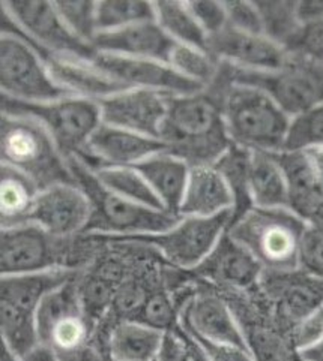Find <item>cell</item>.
Masks as SVG:
<instances>
[{"label": "cell", "mask_w": 323, "mask_h": 361, "mask_svg": "<svg viewBox=\"0 0 323 361\" xmlns=\"http://www.w3.org/2000/svg\"><path fill=\"white\" fill-rule=\"evenodd\" d=\"M208 89L218 96L232 144L271 154L286 149L292 118L268 93L230 81L221 69Z\"/></svg>", "instance_id": "obj_1"}, {"label": "cell", "mask_w": 323, "mask_h": 361, "mask_svg": "<svg viewBox=\"0 0 323 361\" xmlns=\"http://www.w3.org/2000/svg\"><path fill=\"white\" fill-rule=\"evenodd\" d=\"M160 140L165 150L189 166L213 165L232 146L218 96L211 89L172 96Z\"/></svg>", "instance_id": "obj_2"}, {"label": "cell", "mask_w": 323, "mask_h": 361, "mask_svg": "<svg viewBox=\"0 0 323 361\" xmlns=\"http://www.w3.org/2000/svg\"><path fill=\"white\" fill-rule=\"evenodd\" d=\"M76 183L90 201L92 216L83 235L93 238H124L160 234L170 230L181 216L131 202L104 188L90 168L78 158H69Z\"/></svg>", "instance_id": "obj_3"}, {"label": "cell", "mask_w": 323, "mask_h": 361, "mask_svg": "<svg viewBox=\"0 0 323 361\" xmlns=\"http://www.w3.org/2000/svg\"><path fill=\"white\" fill-rule=\"evenodd\" d=\"M80 276L74 269L0 278V331L2 343L20 357L40 345L37 315L45 297Z\"/></svg>", "instance_id": "obj_4"}, {"label": "cell", "mask_w": 323, "mask_h": 361, "mask_svg": "<svg viewBox=\"0 0 323 361\" xmlns=\"http://www.w3.org/2000/svg\"><path fill=\"white\" fill-rule=\"evenodd\" d=\"M307 228L289 209L251 207L232 221L227 234L244 246L265 271L299 270V247Z\"/></svg>", "instance_id": "obj_5"}, {"label": "cell", "mask_w": 323, "mask_h": 361, "mask_svg": "<svg viewBox=\"0 0 323 361\" xmlns=\"http://www.w3.org/2000/svg\"><path fill=\"white\" fill-rule=\"evenodd\" d=\"M0 158L30 177L42 190L53 185H77L69 161L37 120L4 114L0 118Z\"/></svg>", "instance_id": "obj_6"}, {"label": "cell", "mask_w": 323, "mask_h": 361, "mask_svg": "<svg viewBox=\"0 0 323 361\" xmlns=\"http://www.w3.org/2000/svg\"><path fill=\"white\" fill-rule=\"evenodd\" d=\"M2 113L37 120L68 159L85 154L92 135L102 123L100 104L78 96L47 102H23L2 96Z\"/></svg>", "instance_id": "obj_7"}, {"label": "cell", "mask_w": 323, "mask_h": 361, "mask_svg": "<svg viewBox=\"0 0 323 361\" xmlns=\"http://www.w3.org/2000/svg\"><path fill=\"white\" fill-rule=\"evenodd\" d=\"M220 69L230 81L268 93L290 118L323 104V66L301 54L289 53L277 71L251 72L225 63H220Z\"/></svg>", "instance_id": "obj_8"}, {"label": "cell", "mask_w": 323, "mask_h": 361, "mask_svg": "<svg viewBox=\"0 0 323 361\" xmlns=\"http://www.w3.org/2000/svg\"><path fill=\"white\" fill-rule=\"evenodd\" d=\"M233 221V213L225 212L211 218L181 216L170 230L160 234L134 235L124 238H93L102 242L134 243L153 249L177 270L194 271L220 243ZM88 237V235H86Z\"/></svg>", "instance_id": "obj_9"}, {"label": "cell", "mask_w": 323, "mask_h": 361, "mask_svg": "<svg viewBox=\"0 0 323 361\" xmlns=\"http://www.w3.org/2000/svg\"><path fill=\"white\" fill-rule=\"evenodd\" d=\"M2 32L20 35L42 57L64 56L93 60L98 53L92 44L80 39L68 27L54 2H4Z\"/></svg>", "instance_id": "obj_10"}, {"label": "cell", "mask_w": 323, "mask_h": 361, "mask_svg": "<svg viewBox=\"0 0 323 361\" xmlns=\"http://www.w3.org/2000/svg\"><path fill=\"white\" fill-rule=\"evenodd\" d=\"M74 238H59L32 222L2 228L0 274L16 276L74 269Z\"/></svg>", "instance_id": "obj_11"}, {"label": "cell", "mask_w": 323, "mask_h": 361, "mask_svg": "<svg viewBox=\"0 0 323 361\" xmlns=\"http://www.w3.org/2000/svg\"><path fill=\"white\" fill-rule=\"evenodd\" d=\"M0 87L2 96L23 102H47L69 94L53 80L41 53L13 32L0 38Z\"/></svg>", "instance_id": "obj_12"}, {"label": "cell", "mask_w": 323, "mask_h": 361, "mask_svg": "<svg viewBox=\"0 0 323 361\" xmlns=\"http://www.w3.org/2000/svg\"><path fill=\"white\" fill-rule=\"evenodd\" d=\"M78 279L69 281L49 294L37 315L38 339L56 354L69 353L90 343L93 319L83 306Z\"/></svg>", "instance_id": "obj_13"}, {"label": "cell", "mask_w": 323, "mask_h": 361, "mask_svg": "<svg viewBox=\"0 0 323 361\" xmlns=\"http://www.w3.org/2000/svg\"><path fill=\"white\" fill-rule=\"evenodd\" d=\"M177 326L200 338L249 350L247 334L229 302L213 291H197L179 309Z\"/></svg>", "instance_id": "obj_14"}, {"label": "cell", "mask_w": 323, "mask_h": 361, "mask_svg": "<svg viewBox=\"0 0 323 361\" xmlns=\"http://www.w3.org/2000/svg\"><path fill=\"white\" fill-rule=\"evenodd\" d=\"M90 216V201L81 188L61 183L40 190L26 222L59 238H76L85 234Z\"/></svg>", "instance_id": "obj_15"}, {"label": "cell", "mask_w": 323, "mask_h": 361, "mask_svg": "<svg viewBox=\"0 0 323 361\" xmlns=\"http://www.w3.org/2000/svg\"><path fill=\"white\" fill-rule=\"evenodd\" d=\"M170 98L153 90L124 89L98 102L102 123L160 138Z\"/></svg>", "instance_id": "obj_16"}, {"label": "cell", "mask_w": 323, "mask_h": 361, "mask_svg": "<svg viewBox=\"0 0 323 361\" xmlns=\"http://www.w3.org/2000/svg\"><path fill=\"white\" fill-rule=\"evenodd\" d=\"M260 290L272 306V315L286 331L323 305V282L303 271H263Z\"/></svg>", "instance_id": "obj_17"}, {"label": "cell", "mask_w": 323, "mask_h": 361, "mask_svg": "<svg viewBox=\"0 0 323 361\" xmlns=\"http://www.w3.org/2000/svg\"><path fill=\"white\" fill-rule=\"evenodd\" d=\"M93 62L131 89L153 90L167 96H187L205 90L177 74L169 63L105 53H97Z\"/></svg>", "instance_id": "obj_18"}, {"label": "cell", "mask_w": 323, "mask_h": 361, "mask_svg": "<svg viewBox=\"0 0 323 361\" xmlns=\"http://www.w3.org/2000/svg\"><path fill=\"white\" fill-rule=\"evenodd\" d=\"M208 51L220 63L251 72L277 71L289 57V51L268 36L239 32L229 26L208 38Z\"/></svg>", "instance_id": "obj_19"}, {"label": "cell", "mask_w": 323, "mask_h": 361, "mask_svg": "<svg viewBox=\"0 0 323 361\" xmlns=\"http://www.w3.org/2000/svg\"><path fill=\"white\" fill-rule=\"evenodd\" d=\"M287 183V209L308 225L323 224V177L307 150L275 153Z\"/></svg>", "instance_id": "obj_20"}, {"label": "cell", "mask_w": 323, "mask_h": 361, "mask_svg": "<svg viewBox=\"0 0 323 361\" xmlns=\"http://www.w3.org/2000/svg\"><path fill=\"white\" fill-rule=\"evenodd\" d=\"M163 150L165 147L160 138L101 123L92 135L85 154L78 159L92 170L104 166H136Z\"/></svg>", "instance_id": "obj_21"}, {"label": "cell", "mask_w": 323, "mask_h": 361, "mask_svg": "<svg viewBox=\"0 0 323 361\" xmlns=\"http://www.w3.org/2000/svg\"><path fill=\"white\" fill-rule=\"evenodd\" d=\"M263 271L257 259L227 233L212 254L194 270L201 279L237 293L260 290Z\"/></svg>", "instance_id": "obj_22"}, {"label": "cell", "mask_w": 323, "mask_h": 361, "mask_svg": "<svg viewBox=\"0 0 323 361\" xmlns=\"http://www.w3.org/2000/svg\"><path fill=\"white\" fill-rule=\"evenodd\" d=\"M92 45L98 53L169 63L177 44L163 30L157 20H151L121 30L98 33Z\"/></svg>", "instance_id": "obj_23"}, {"label": "cell", "mask_w": 323, "mask_h": 361, "mask_svg": "<svg viewBox=\"0 0 323 361\" xmlns=\"http://www.w3.org/2000/svg\"><path fill=\"white\" fill-rule=\"evenodd\" d=\"M53 80L69 94L100 102L109 96L128 89L93 60L80 57H44Z\"/></svg>", "instance_id": "obj_24"}, {"label": "cell", "mask_w": 323, "mask_h": 361, "mask_svg": "<svg viewBox=\"0 0 323 361\" xmlns=\"http://www.w3.org/2000/svg\"><path fill=\"white\" fill-rule=\"evenodd\" d=\"M235 209V197L223 176L212 165L191 166L179 216L211 218Z\"/></svg>", "instance_id": "obj_25"}, {"label": "cell", "mask_w": 323, "mask_h": 361, "mask_svg": "<svg viewBox=\"0 0 323 361\" xmlns=\"http://www.w3.org/2000/svg\"><path fill=\"white\" fill-rule=\"evenodd\" d=\"M167 331L137 319H117L105 338V355L112 361H155Z\"/></svg>", "instance_id": "obj_26"}, {"label": "cell", "mask_w": 323, "mask_h": 361, "mask_svg": "<svg viewBox=\"0 0 323 361\" xmlns=\"http://www.w3.org/2000/svg\"><path fill=\"white\" fill-rule=\"evenodd\" d=\"M136 168L145 177L153 194L163 204V207L167 212L177 214L188 183L191 166L184 159L163 150L140 162Z\"/></svg>", "instance_id": "obj_27"}, {"label": "cell", "mask_w": 323, "mask_h": 361, "mask_svg": "<svg viewBox=\"0 0 323 361\" xmlns=\"http://www.w3.org/2000/svg\"><path fill=\"white\" fill-rule=\"evenodd\" d=\"M248 190L253 207L287 209L286 177L274 154L251 152Z\"/></svg>", "instance_id": "obj_28"}, {"label": "cell", "mask_w": 323, "mask_h": 361, "mask_svg": "<svg viewBox=\"0 0 323 361\" xmlns=\"http://www.w3.org/2000/svg\"><path fill=\"white\" fill-rule=\"evenodd\" d=\"M30 177L9 165L0 171V221L2 228L25 224L40 194Z\"/></svg>", "instance_id": "obj_29"}, {"label": "cell", "mask_w": 323, "mask_h": 361, "mask_svg": "<svg viewBox=\"0 0 323 361\" xmlns=\"http://www.w3.org/2000/svg\"><path fill=\"white\" fill-rule=\"evenodd\" d=\"M155 20L177 45L208 51V35L200 27L188 2H153Z\"/></svg>", "instance_id": "obj_30"}, {"label": "cell", "mask_w": 323, "mask_h": 361, "mask_svg": "<svg viewBox=\"0 0 323 361\" xmlns=\"http://www.w3.org/2000/svg\"><path fill=\"white\" fill-rule=\"evenodd\" d=\"M92 171L100 183L113 194L141 206L165 210L136 166H104Z\"/></svg>", "instance_id": "obj_31"}, {"label": "cell", "mask_w": 323, "mask_h": 361, "mask_svg": "<svg viewBox=\"0 0 323 361\" xmlns=\"http://www.w3.org/2000/svg\"><path fill=\"white\" fill-rule=\"evenodd\" d=\"M249 159V150L232 144V146L221 154V158L212 165L215 170L223 176L235 197L233 219H236L237 216H241L244 212L253 207L248 190Z\"/></svg>", "instance_id": "obj_32"}, {"label": "cell", "mask_w": 323, "mask_h": 361, "mask_svg": "<svg viewBox=\"0 0 323 361\" xmlns=\"http://www.w3.org/2000/svg\"><path fill=\"white\" fill-rule=\"evenodd\" d=\"M263 24V35L286 50L295 41L303 24L298 20V2H254Z\"/></svg>", "instance_id": "obj_33"}, {"label": "cell", "mask_w": 323, "mask_h": 361, "mask_svg": "<svg viewBox=\"0 0 323 361\" xmlns=\"http://www.w3.org/2000/svg\"><path fill=\"white\" fill-rule=\"evenodd\" d=\"M169 65L177 74L205 89L217 78L220 71V62L209 51L187 45L175 47Z\"/></svg>", "instance_id": "obj_34"}, {"label": "cell", "mask_w": 323, "mask_h": 361, "mask_svg": "<svg viewBox=\"0 0 323 361\" xmlns=\"http://www.w3.org/2000/svg\"><path fill=\"white\" fill-rule=\"evenodd\" d=\"M155 20L153 2H98L97 26L98 33L121 30L133 24Z\"/></svg>", "instance_id": "obj_35"}, {"label": "cell", "mask_w": 323, "mask_h": 361, "mask_svg": "<svg viewBox=\"0 0 323 361\" xmlns=\"http://www.w3.org/2000/svg\"><path fill=\"white\" fill-rule=\"evenodd\" d=\"M323 149V104L292 118L284 150Z\"/></svg>", "instance_id": "obj_36"}, {"label": "cell", "mask_w": 323, "mask_h": 361, "mask_svg": "<svg viewBox=\"0 0 323 361\" xmlns=\"http://www.w3.org/2000/svg\"><path fill=\"white\" fill-rule=\"evenodd\" d=\"M134 319L161 331H170L177 326L179 310L169 291L161 286L151 293Z\"/></svg>", "instance_id": "obj_37"}, {"label": "cell", "mask_w": 323, "mask_h": 361, "mask_svg": "<svg viewBox=\"0 0 323 361\" xmlns=\"http://www.w3.org/2000/svg\"><path fill=\"white\" fill-rule=\"evenodd\" d=\"M59 14L62 16L68 27L80 39L89 44L98 35L97 4L98 2H54Z\"/></svg>", "instance_id": "obj_38"}, {"label": "cell", "mask_w": 323, "mask_h": 361, "mask_svg": "<svg viewBox=\"0 0 323 361\" xmlns=\"http://www.w3.org/2000/svg\"><path fill=\"white\" fill-rule=\"evenodd\" d=\"M299 271L323 282V224H307L299 247Z\"/></svg>", "instance_id": "obj_39"}, {"label": "cell", "mask_w": 323, "mask_h": 361, "mask_svg": "<svg viewBox=\"0 0 323 361\" xmlns=\"http://www.w3.org/2000/svg\"><path fill=\"white\" fill-rule=\"evenodd\" d=\"M287 343L298 354L313 346L323 336V305L286 331Z\"/></svg>", "instance_id": "obj_40"}, {"label": "cell", "mask_w": 323, "mask_h": 361, "mask_svg": "<svg viewBox=\"0 0 323 361\" xmlns=\"http://www.w3.org/2000/svg\"><path fill=\"white\" fill-rule=\"evenodd\" d=\"M229 27L239 32L263 35L260 12L254 2H224Z\"/></svg>", "instance_id": "obj_41"}, {"label": "cell", "mask_w": 323, "mask_h": 361, "mask_svg": "<svg viewBox=\"0 0 323 361\" xmlns=\"http://www.w3.org/2000/svg\"><path fill=\"white\" fill-rule=\"evenodd\" d=\"M287 51L301 54L323 66V21L303 26Z\"/></svg>", "instance_id": "obj_42"}, {"label": "cell", "mask_w": 323, "mask_h": 361, "mask_svg": "<svg viewBox=\"0 0 323 361\" xmlns=\"http://www.w3.org/2000/svg\"><path fill=\"white\" fill-rule=\"evenodd\" d=\"M188 6L208 38L218 35L229 26L224 2H188Z\"/></svg>", "instance_id": "obj_43"}, {"label": "cell", "mask_w": 323, "mask_h": 361, "mask_svg": "<svg viewBox=\"0 0 323 361\" xmlns=\"http://www.w3.org/2000/svg\"><path fill=\"white\" fill-rule=\"evenodd\" d=\"M184 333L199 346V350L203 353V355H205L208 361H257L254 354L249 350H245V348L211 342L200 338V336L191 334L187 331Z\"/></svg>", "instance_id": "obj_44"}, {"label": "cell", "mask_w": 323, "mask_h": 361, "mask_svg": "<svg viewBox=\"0 0 323 361\" xmlns=\"http://www.w3.org/2000/svg\"><path fill=\"white\" fill-rule=\"evenodd\" d=\"M155 361H193L189 341L179 326L165 333L163 348Z\"/></svg>", "instance_id": "obj_45"}, {"label": "cell", "mask_w": 323, "mask_h": 361, "mask_svg": "<svg viewBox=\"0 0 323 361\" xmlns=\"http://www.w3.org/2000/svg\"><path fill=\"white\" fill-rule=\"evenodd\" d=\"M298 20L303 26L323 21V2H298Z\"/></svg>", "instance_id": "obj_46"}, {"label": "cell", "mask_w": 323, "mask_h": 361, "mask_svg": "<svg viewBox=\"0 0 323 361\" xmlns=\"http://www.w3.org/2000/svg\"><path fill=\"white\" fill-rule=\"evenodd\" d=\"M59 361H105V355L92 343L78 348V350L57 354Z\"/></svg>", "instance_id": "obj_47"}, {"label": "cell", "mask_w": 323, "mask_h": 361, "mask_svg": "<svg viewBox=\"0 0 323 361\" xmlns=\"http://www.w3.org/2000/svg\"><path fill=\"white\" fill-rule=\"evenodd\" d=\"M21 358H23V361H59L57 354L52 350V348L41 345V343L37 348H33L29 354H26Z\"/></svg>", "instance_id": "obj_48"}, {"label": "cell", "mask_w": 323, "mask_h": 361, "mask_svg": "<svg viewBox=\"0 0 323 361\" xmlns=\"http://www.w3.org/2000/svg\"><path fill=\"white\" fill-rule=\"evenodd\" d=\"M299 361H323V336L319 342L296 354Z\"/></svg>", "instance_id": "obj_49"}, {"label": "cell", "mask_w": 323, "mask_h": 361, "mask_svg": "<svg viewBox=\"0 0 323 361\" xmlns=\"http://www.w3.org/2000/svg\"><path fill=\"white\" fill-rule=\"evenodd\" d=\"M0 361H23V358L11 351L5 343H2V355H0Z\"/></svg>", "instance_id": "obj_50"}, {"label": "cell", "mask_w": 323, "mask_h": 361, "mask_svg": "<svg viewBox=\"0 0 323 361\" xmlns=\"http://www.w3.org/2000/svg\"><path fill=\"white\" fill-rule=\"evenodd\" d=\"M187 338H188V336H187ZM188 341H189V346H191V355H193V361H208L205 358V355H203V353L199 350V346L193 341H191L189 338H188Z\"/></svg>", "instance_id": "obj_51"}, {"label": "cell", "mask_w": 323, "mask_h": 361, "mask_svg": "<svg viewBox=\"0 0 323 361\" xmlns=\"http://www.w3.org/2000/svg\"><path fill=\"white\" fill-rule=\"evenodd\" d=\"M104 355H105V354H104ZM105 361H112V360H110L109 357H107V355H105Z\"/></svg>", "instance_id": "obj_52"}]
</instances>
